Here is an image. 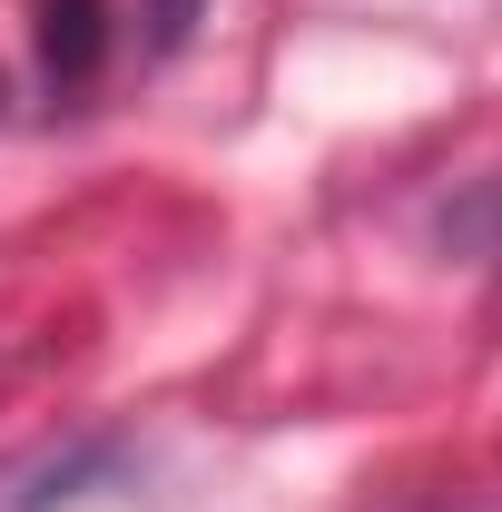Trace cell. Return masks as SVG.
I'll use <instances>...</instances> for the list:
<instances>
[{"label":"cell","instance_id":"obj_1","mask_svg":"<svg viewBox=\"0 0 502 512\" xmlns=\"http://www.w3.org/2000/svg\"><path fill=\"white\" fill-rule=\"evenodd\" d=\"M99 50H109L99 0H50V10H40V60H50V79H60V89H79V79L99 69Z\"/></svg>","mask_w":502,"mask_h":512},{"label":"cell","instance_id":"obj_2","mask_svg":"<svg viewBox=\"0 0 502 512\" xmlns=\"http://www.w3.org/2000/svg\"><path fill=\"white\" fill-rule=\"evenodd\" d=\"M188 20H197V0H158V40H178Z\"/></svg>","mask_w":502,"mask_h":512}]
</instances>
